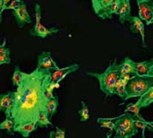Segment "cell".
I'll use <instances>...</instances> for the list:
<instances>
[{
  "instance_id": "6da1fadb",
  "label": "cell",
  "mask_w": 153,
  "mask_h": 138,
  "mask_svg": "<svg viewBox=\"0 0 153 138\" xmlns=\"http://www.w3.org/2000/svg\"><path fill=\"white\" fill-rule=\"evenodd\" d=\"M49 69L36 67L31 73H22V81L14 92V106L11 113L14 126L37 122L40 111L47 110V89L51 83Z\"/></svg>"
},
{
  "instance_id": "7a4b0ae2",
  "label": "cell",
  "mask_w": 153,
  "mask_h": 138,
  "mask_svg": "<svg viewBox=\"0 0 153 138\" xmlns=\"http://www.w3.org/2000/svg\"><path fill=\"white\" fill-rule=\"evenodd\" d=\"M87 74L88 75L92 76L99 81L100 91L106 96L110 97L115 94V88L117 83L121 76L119 65H117V61L110 63L104 73L88 72Z\"/></svg>"
},
{
  "instance_id": "3957f363",
  "label": "cell",
  "mask_w": 153,
  "mask_h": 138,
  "mask_svg": "<svg viewBox=\"0 0 153 138\" xmlns=\"http://www.w3.org/2000/svg\"><path fill=\"white\" fill-rule=\"evenodd\" d=\"M153 86V77L149 75H134L127 83L125 101L140 98Z\"/></svg>"
},
{
  "instance_id": "277c9868",
  "label": "cell",
  "mask_w": 153,
  "mask_h": 138,
  "mask_svg": "<svg viewBox=\"0 0 153 138\" xmlns=\"http://www.w3.org/2000/svg\"><path fill=\"white\" fill-rule=\"evenodd\" d=\"M135 116L130 112H125L115 120V137L128 138L134 137L138 133V128L134 125Z\"/></svg>"
},
{
  "instance_id": "5b68a950",
  "label": "cell",
  "mask_w": 153,
  "mask_h": 138,
  "mask_svg": "<svg viewBox=\"0 0 153 138\" xmlns=\"http://www.w3.org/2000/svg\"><path fill=\"white\" fill-rule=\"evenodd\" d=\"M121 0H91L92 8L96 15L103 20L112 19L117 14Z\"/></svg>"
},
{
  "instance_id": "8992f818",
  "label": "cell",
  "mask_w": 153,
  "mask_h": 138,
  "mask_svg": "<svg viewBox=\"0 0 153 138\" xmlns=\"http://www.w3.org/2000/svg\"><path fill=\"white\" fill-rule=\"evenodd\" d=\"M35 18H36V23L30 31L32 36L39 37V38H46L48 35H52L59 31V29L57 28L53 27V28L48 29L41 24L42 15H41V6L39 4H35Z\"/></svg>"
},
{
  "instance_id": "52a82bcc",
  "label": "cell",
  "mask_w": 153,
  "mask_h": 138,
  "mask_svg": "<svg viewBox=\"0 0 153 138\" xmlns=\"http://www.w3.org/2000/svg\"><path fill=\"white\" fill-rule=\"evenodd\" d=\"M139 6V17L147 25L153 23V0H136Z\"/></svg>"
},
{
  "instance_id": "ba28073f",
  "label": "cell",
  "mask_w": 153,
  "mask_h": 138,
  "mask_svg": "<svg viewBox=\"0 0 153 138\" xmlns=\"http://www.w3.org/2000/svg\"><path fill=\"white\" fill-rule=\"evenodd\" d=\"M14 106V92H7L0 94V111L4 112L6 118H11V113Z\"/></svg>"
},
{
  "instance_id": "9c48e42d",
  "label": "cell",
  "mask_w": 153,
  "mask_h": 138,
  "mask_svg": "<svg viewBox=\"0 0 153 138\" xmlns=\"http://www.w3.org/2000/svg\"><path fill=\"white\" fill-rule=\"evenodd\" d=\"M80 68L79 64H73L64 68H58L55 70L51 75V82L53 84H59L64 78H65L68 75L76 72Z\"/></svg>"
},
{
  "instance_id": "30bf717a",
  "label": "cell",
  "mask_w": 153,
  "mask_h": 138,
  "mask_svg": "<svg viewBox=\"0 0 153 138\" xmlns=\"http://www.w3.org/2000/svg\"><path fill=\"white\" fill-rule=\"evenodd\" d=\"M13 16L17 22V25L19 28H22L26 23H30L31 22V19L30 16L27 11V7H26V4L24 3V1L22 3V4L13 12Z\"/></svg>"
},
{
  "instance_id": "8fae6325",
  "label": "cell",
  "mask_w": 153,
  "mask_h": 138,
  "mask_svg": "<svg viewBox=\"0 0 153 138\" xmlns=\"http://www.w3.org/2000/svg\"><path fill=\"white\" fill-rule=\"evenodd\" d=\"M130 22V30L133 33H138L142 37L143 46L146 47L145 43V26L143 22V20L140 17L132 16L129 20Z\"/></svg>"
},
{
  "instance_id": "7c38bea8",
  "label": "cell",
  "mask_w": 153,
  "mask_h": 138,
  "mask_svg": "<svg viewBox=\"0 0 153 138\" xmlns=\"http://www.w3.org/2000/svg\"><path fill=\"white\" fill-rule=\"evenodd\" d=\"M37 66L39 68H46L49 70H57L59 67L51 57L50 52H42L38 57Z\"/></svg>"
},
{
  "instance_id": "4fadbf2b",
  "label": "cell",
  "mask_w": 153,
  "mask_h": 138,
  "mask_svg": "<svg viewBox=\"0 0 153 138\" xmlns=\"http://www.w3.org/2000/svg\"><path fill=\"white\" fill-rule=\"evenodd\" d=\"M118 19L121 23L129 22L131 19V0H121L118 11Z\"/></svg>"
},
{
  "instance_id": "5bb4252c",
  "label": "cell",
  "mask_w": 153,
  "mask_h": 138,
  "mask_svg": "<svg viewBox=\"0 0 153 138\" xmlns=\"http://www.w3.org/2000/svg\"><path fill=\"white\" fill-rule=\"evenodd\" d=\"M38 128L37 122H26L14 127V132L19 133L22 137H29Z\"/></svg>"
},
{
  "instance_id": "9a60e30c",
  "label": "cell",
  "mask_w": 153,
  "mask_h": 138,
  "mask_svg": "<svg viewBox=\"0 0 153 138\" xmlns=\"http://www.w3.org/2000/svg\"><path fill=\"white\" fill-rule=\"evenodd\" d=\"M134 75H121L120 78L118 79L116 88H115V94L118 95L120 98L125 100L126 95V85L128 81L133 77Z\"/></svg>"
},
{
  "instance_id": "2e32d148",
  "label": "cell",
  "mask_w": 153,
  "mask_h": 138,
  "mask_svg": "<svg viewBox=\"0 0 153 138\" xmlns=\"http://www.w3.org/2000/svg\"><path fill=\"white\" fill-rule=\"evenodd\" d=\"M119 69H120L121 75H135L136 74L135 62L127 57L121 64H119Z\"/></svg>"
},
{
  "instance_id": "e0dca14e",
  "label": "cell",
  "mask_w": 153,
  "mask_h": 138,
  "mask_svg": "<svg viewBox=\"0 0 153 138\" xmlns=\"http://www.w3.org/2000/svg\"><path fill=\"white\" fill-rule=\"evenodd\" d=\"M152 64L153 58L144 62H140V63L135 62V69H136L135 75H147Z\"/></svg>"
},
{
  "instance_id": "ac0fdd59",
  "label": "cell",
  "mask_w": 153,
  "mask_h": 138,
  "mask_svg": "<svg viewBox=\"0 0 153 138\" xmlns=\"http://www.w3.org/2000/svg\"><path fill=\"white\" fill-rule=\"evenodd\" d=\"M6 40L4 39L3 43L0 44V66L4 64H10L11 58H10V49L5 47Z\"/></svg>"
},
{
  "instance_id": "d6986e66",
  "label": "cell",
  "mask_w": 153,
  "mask_h": 138,
  "mask_svg": "<svg viewBox=\"0 0 153 138\" xmlns=\"http://www.w3.org/2000/svg\"><path fill=\"white\" fill-rule=\"evenodd\" d=\"M142 108H145L153 103V86L151 87L143 96H141L137 101Z\"/></svg>"
},
{
  "instance_id": "ffe728a7",
  "label": "cell",
  "mask_w": 153,
  "mask_h": 138,
  "mask_svg": "<svg viewBox=\"0 0 153 138\" xmlns=\"http://www.w3.org/2000/svg\"><path fill=\"white\" fill-rule=\"evenodd\" d=\"M58 97L57 96H52L48 103H47V111L48 113V116H49V119H52L53 116L56 114V110H57V108H58Z\"/></svg>"
},
{
  "instance_id": "44dd1931",
  "label": "cell",
  "mask_w": 153,
  "mask_h": 138,
  "mask_svg": "<svg viewBox=\"0 0 153 138\" xmlns=\"http://www.w3.org/2000/svg\"><path fill=\"white\" fill-rule=\"evenodd\" d=\"M37 123H38V127L41 128H47L48 126H53L51 121H50V119H49V116H48V113L47 110L40 111L39 118H38V120H37Z\"/></svg>"
},
{
  "instance_id": "7402d4cb",
  "label": "cell",
  "mask_w": 153,
  "mask_h": 138,
  "mask_svg": "<svg viewBox=\"0 0 153 138\" xmlns=\"http://www.w3.org/2000/svg\"><path fill=\"white\" fill-rule=\"evenodd\" d=\"M117 118L112 119H98L97 122L100 128H108L110 130V136L113 131H115V120Z\"/></svg>"
},
{
  "instance_id": "603a6c76",
  "label": "cell",
  "mask_w": 153,
  "mask_h": 138,
  "mask_svg": "<svg viewBox=\"0 0 153 138\" xmlns=\"http://www.w3.org/2000/svg\"><path fill=\"white\" fill-rule=\"evenodd\" d=\"M14 123L11 118H5V119L0 123V130H6L8 135H13L14 132Z\"/></svg>"
},
{
  "instance_id": "cb8c5ba5",
  "label": "cell",
  "mask_w": 153,
  "mask_h": 138,
  "mask_svg": "<svg viewBox=\"0 0 153 138\" xmlns=\"http://www.w3.org/2000/svg\"><path fill=\"white\" fill-rule=\"evenodd\" d=\"M141 109H142V107L139 105L138 102H136V103H134V104H129V105H127L126 108V112H130V113L134 114V115L135 116L136 119H143V120L144 119H143V118L141 116V114H140Z\"/></svg>"
},
{
  "instance_id": "d4e9b609",
  "label": "cell",
  "mask_w": 153,
  "mask_h": 138,
  "mask_svg": "<svg viewBox=\"0 0 153 138\" xmlns=\"http://www.w3.org/2000/svg\"><path fill=\"white\" fill-rule=\"evenodd\" d=\"M22 73L21 71V69L19 68V66H15L14 68V71H13V75L12 76V83L14 86L18 87L22 81Z\"/></svg>"
},
{
  "instance_id": "484cf974",
  "label": "cell",
  "mask_w": 153,
  "mask_h": 138,
  "mask_svg": "<svg viewBox=\"0 0 153 138\" xmlns=\"http://www.w3.org/2000/svg\"><path fill=\"white\" fill-rule=\"evenodd\" d=\"M78 114L80 116V121L81 122H86L90 119L89 107L85 104L84 101H82V110H80L78 111Z\"/></svg>"
},
{
  "instance_id": "4316f807",
  "label": "cell",
  "mask_w": 153,
  "mask_h": 138,
  "mask_svg": "<svg viewBox=\"0 0 153 138\" xmlns=\"http://www.w3.org/2000/svg\"><path fill=\"white\" fill-rule=\"evenodd\" d=\"M150 122L146 121L145 119H135L134 120V125L135 127L139 129H142V132H143V137H145V130H146V128H148Z\"/></svg>"
},
{
  "instance_id": "83f0119b",
  "label": "cell",
  "mask_w": 153,
  "mask_h": 138,
  "mask_svg": "<svg viewBox=\"0 0 153 138\" xmlns=\"http://www.w3.org/2000/svg\"><path fill=\"white\" fill-rule=\"evenodd\" d=\"M49 137L50 138H65V129L56 128V130L50 131L49 133Z\"/></svg>"
},
{
  "instance_id": "f1b7e54d",
  "label": "cell",
  "mask_w": 153,
  "mask_h": 138,
  "mask_svg": "<svg viewBox=\"0 0 153 138\" xmlns=\"http://www.w3.org/2000/svg\"><path fill=\"white\" fill-rule=\"evenodd\" d=\"M23 1L22 0H12L6 6H5V9L6 10H16L22 3Z\"/></svg>"
},
{
  "instance_id": "f546056e",
  "label": "cell",
  "mask_w": 153,
  "mask_h": 138,
  "mask_svg": "<svg viewBox=\"0 0 153 138\" xmlns=\"http://www.w3.org/2000/svg\"><path fill=\"white\" fill-rule=\"evenodd\" d=\"M4 11V1L3 0H0V22H2V13Z\"/></svg>"
},
{
  "instance_id": "4dcf8cb0",
  "label": "cell",
  "mask_w": 153,
  "mask_h": 138,
  "mask_svg": "<svg viewBox=\"0 0 153 138\" xmlns=\"http://www.w3.org/2000/svg\"><path fill=\"white\" fill-rule=\"evenodd\" d=\"M147 75L153 77V64H152V66H151V68H150V70H149V72H148Z\"/></svg>"
},
{
  "instance_id": "1f68e13d",
  "label": "cell",
  "mask_w": 153,
  "mask_h": 138,
  "mask_svg": "<svg viewBox=\"0 0 153 138\" xmlns=\"http://www.w3.org/2000/svg\"><path fill=\"white\" fill-rule=\"evenodd\" d=\"M4 1V10H5V6L12 1V0H3Z\"/></svg>"
},
{
  "instance_id": "d6a6232c",
  "label": "cell",
  "mask_w": 153,
  "mask_h": 138,
  "mask_svg": "<svg viewBox=\"0 0 153 138\" xmlns=\"http://www.w3.org/2000/svg\"><path fill=\"white\" fill-rule=\"evenodd\" d=\"M148 128H149V129H150V130H151V131L153 133V122H150V124H149Z\"/></svg>"
}]
</instances>
